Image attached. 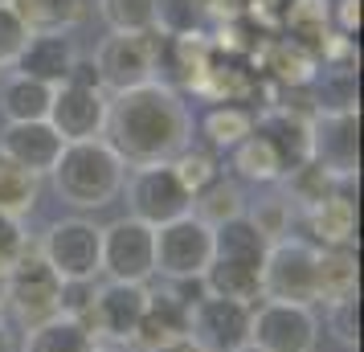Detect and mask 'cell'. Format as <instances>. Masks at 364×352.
Segmentation results:
<instances>
[{"instance_id": "9", "label": "cell", "mask_w": 364, "mask_h": 352, "mask_svg": "<svg viewBox=\"0 0 364 352\" xmlns=\"http://www.w3.org/2000/svg\"><path fill=\"white\" fill-rule=\"evenodd\" d=\"M213 262V230L193 213L168 221L156 230V274L168 283L200 279Z\"/></svg>"}, {"instance_id": "20", "label": "cell", "mask_w": 364, "mask_h": 352, "mask_svg": "<svg viewBox=\"0 0 364 352\" xmlns=\"http://www.w3.org/2000/svg\"><path fill=\"white\" fill-rule=\"evenodd\" d=\"M303 221L311 230L315 246H352V238H356V201L344 188H336L323 201H315L311 209H303Z\"/></svg>"}, {"instance_id": "33", "label": "cell", "mask_w": 364, "mask_h": 352, "mask_svg": "<svg viewBox=\"0 0 364 352\" xmlns=\"http://www.w3.org/2000/svg\"><path fill=\"white\" fill-rule=\"evenodd\" d=\"M168 168L176 172V181L184 185L188 197H197L200 188H209L217 176H225V172H221V160H217L213 151L209 148H193V144H188L176 160H168Z\"/></svg>"}, {"instance_id": "15", "label": "cell", "mask_w": 364, "mask_h": 352, "mask_svg": "<svg viewBox=\"0 0 364 352\" xmlns=\"http://www.w3.org/2000/svg\"><path fill=\"white\" fill-rule=\"evenodd\" d=\"M250 66L258 70V78L270 82L274 90H303L319 78V62L311 53L287 41V37H258V46L250 53Z\"/></svg>"}, {"instance_id": "38", "label": "cell", "mask_w": 364, "mask_h": 352, "mask_svg": "<svg viewBox=\"0 0 364 352\" xmlns=\"http://www.w3.org/2000/svg\"><path fill=\"white\" fill-rule=\"evenodd\" d=\"M331 332L344 348H356V340H360V299L356 295L331 303Z\"/></svg>"}, {"instance_id": "42", "label": "cell", "mask_w": 364, "mask_h": 352, "mask_svg": "<svg viewBox=\"0 0 364 352\" xmlns=\"http://www.w3.org/2000/svg\"><path fill=\"white\" fill-rule=\"evenodd\" d=\"M0 352H21L17 340H13V332H9V324L0 319Z\"/></svg>"}, {"instance_id": "34", "label": "cell", "mask_w": 364, "mask_h": 352, "mask_svg": "<svg viewBox=\"0 0 364 352\" xmlns=\"http://www.w3.org/2000/svg\"><path fill=\"white\" fill-rule=\"evenodd\" d=\"M205 4L200 0H156V33L160 37H188L205 33Z\"/></svg>"}, {"instance_id": "12", "label": "cell", "mask_w": 364, "mask_h": 352, "mask_svg": "<svg viewBox=\"0 0 364 352\" xmlns=\"http://www.w3.org/2000/svg\"><path fill=\"white\" fill-rule=\"evenodd\" d=\"M148 287L139 283H102L95 287V299L86 311V328L95 340H115V344H132L139 332V319L148 311Z\"/></svg>"}, {"instance_id": "1", "label": "cell", "mask_w": 364, "mask_h": 352, "mask_svg": "<svg viewBox=\"0 0 364 352\" xmlns=\"http://www.w3.org/2000/svg\"><path fill=\"white\" fill-rule=\"evenodd\" d=\"M102 139L127 168L168 164L193 144V115L181 90L156 78L148 86L111 95Z\"/></svg>"}, {"instance_id": "8", "label": "cell", "mask_w": 364, "mask_h": 352, "mask_svg": "<svg viewBox=\"0 0 364 352\" xmlns=\"http://www.w3.org/2000/svg\"><path fill=\"white\" fill-rule=\"evenodd\" d=\"M315 254L319 246L307 238H282L266 250L262 262V299L274 303H315Z\"/></svg>"}, {"instance_id": "11", "label": "cell", "mask_w": 364, "mask_h": 352, "mask_svg": "<svg viewBox=\"0 0 364 352\" xmlns=\"http://www.w3.org/2000/svg\"><path fill=\"white\" fill-rule=\"evenodd\" d=\"M250 324H254V307L233 299H217L205 295L188 307V340L205 352H237L250 344Z\"/></svg>"}, {"instance_id": "22", "label": "cell", "mask_w": 364, "mask_h": 352, "mask_svg": "<svg viewBox=\"0 0 364 352\" xmlns=\"http://www.w3.org/2000/svg\"><path fill=\"white\" fill-rule=\"evenodd\" d=\"M356 295V254L352 246H319L315 254V303H340Z\"/></svg>"}, {"instance_id": "19", "label": "cell", "mask_w": 364, "mask_h": 352, "mask_svg": "<svg viewBox=\"0 0 364 352\" xmlns=\"http://www.w3.org/2000/svg\"><path fill=\"white\" fill-rule=\"evenodd\" d=\"M274 25L287 41H295L319 62V53L331 37V0H282Z\"/></svg>"}, {"instance_id": "28", "label": "cell", "mask_w": 364, "mask_h": 352, "mask_svg": "<svg viewBox=\"0 0 364 352\" xmlns=\"http://www.w3.org/2000/svg\"><path fill=\"white\" fill-rule=\"evenodd\" d=\"M230 164H233V172H237L242 181H254V185H279L282 176H287L279 151L270 148L258 132H250L246 139L230 151Z\"/></svg>"}, {"instance_id": "32", "label": "cell", "mask_w": 364, "mask_h": 352, "mask_svg": "<svg viewBox=\"0 0 364 352\" xmlns=\"http://www.w3.org/2000/svg\"><path fill=\"white\" fill-rule=\"evenodd\" d=\"M99 17L111 33H156V0H99Z\"/></svg>"}, {"instance_id": "44", "label": "cell", "mask_w": 364, "mask_h": 352, "mask_svg": "<svg viewBox=\"0 0 364 352\" xmlns=\"http://www.w3.org/2000/svg\"><path fill=\"white\" fill-rule=\"evenodd\" d=\"M237 352H266V348H258V344H246V348H237Z\"/></svg>"}, {"instance_id": "3", "label": "cell", "mask_w": 364, "mask_h": 352, "mask_svg": "<svg viewBox=\"0 0 364 352\" xmlns=\"http://www.w3.org/2000/svg\"><path fill=\"white\" fill-rule=\"evenodd\" d=\"M4 303L17 316V324L29 332L37 324H50L62 316V279L50 270V262L37 254V246H25L17 267L4 274Z\"/></svg>"}, {"instance_id": "16", "label": "cell", "mask_w": 364, "mask_h": 352, "mask_svg": "<svg viewBox=\"0 0 364 352\" xmlns=\"http://www.w3.org/2000/svg\"><path fill=\"white\" fill-rule=\"evenodd\" d=\"M311 119L299 107H287V102H270L254 115V132L262 135L270 148L279 151V160L287 172H295L299 164L311 160Z\"/></svg>"}, {"instance_id": "24", "label": "cell", "mask_w": 364, "mask_h": 352, "mask_svg": "<svg viewBox=\"0 0 364 352\" xmlns=\"http://www.w3.org/2000/svg\"><path fill=\"white\" fill-rule=\"evenodd\" d=\"M176 336H188V307L181 299H172L168 291H151L148 295V311L139 319V332H135V348H156L164 340H176Z\"/></svg>"}, {"instance_id": "26", "label": "cell", "mask_w": 364, "mask_h": 352, "mask_svg": "<svg viewBox=\"0 0 364 352\" xmlns=\"http://www.w3.org/2000/svg\"><path fill=\"white\" fill-rule=\"evenodd\" d=\"M95 344L99 340L90 336L86 324H78L70 316H53L50 324H37V328L25 332L21 352H95Z\"/></svg>"}, {"instance_id": "37", "label": "cell", "mask_w": 364, "mask_h": 352, "mask_svg": "<svg viewBox=\"0 0 364 352\" xmlns=\"http://www.w3.org/2000/svg\"><path fill=\"white\" fill-rule=\"evenodd\" d=\"M25 246H29V238L21 230V221L9 218V213H0V283H4L9 270L17 267V258L25 254Z\"/></svg>"}, {"instance_id": "5", "label": "cell", "mask_w": 364, "mask_h": 352, "mask_svg": "<svg viewBox=\"0 0 364 352\" xmlns=\"http://www.w3.org/2000/svg\"><path fill=\"white\" fill-rule=\"evenodd\" d=\"M102 225L86 218H62L53 221L37 254L50 262V270L62 279V283H95L99 270V250H102Z\"/></svg>"}, {"instance_id": "31", "label": "cell", "mask_w": 364, "mask_h": 352, "mask_svg": "<svg viewBox=\"0 0 364 352\" xmlns=\"http://www.w3.org/2000/svg\"><path fill=\"white\" fill-rule=\"evenodd\" d=\"M282 185H287V201L291 205H299V209H311L315 201H323L328 193H336L340 188V181L331 176L328 168H319L315 160H307V164H299L295 172H287L282 176Z\"/></svg>"}, {"instance_id": "6", "label": "cell", "mask_w": 364, "mask_h": 352, "mask_svg": "<svg viewBox=\"0 0 364 352\" xmlns=\"http://www.w3.org/2000/svg\"><path fill=\"white\" fill-rule=\"evenodd\" d=\"M102 250H99V270L107 283H139L148 287L156 274V230L135 218H115L102 225Z\"/></svg>"}, {"instance_id": "2", "label": "cell", "mask_w": 364, "mask_h": 352, "mask_svg": "<svg viewBox=\"0 0 364 352\" xmlns=\"http://www.w3.org/2000/svg\"><path fill=\"white\" fill-rule=\"evenodd\" d=\"M53 188L74 209H107L123 193L127 164L119 160L107 139H78L66 144L53 164Z\"/></svg>"}, {"instance_id": "10", "label": "cell", "mask_w": 364, "mask_h": 352, "mask_svg": "<svg viewBox=\"0 0 364 352\" xmlns=\"http://www.w3.org/2000/svg\"><path fill=\"white\" fill-rule=\"evenodd\" d=\"M250 344L266 352H315L319 344V319L311 307L299 303H254V324H250Z\"/></svg>"}, {"instance_id": "30", "label": "cell", "mask_w": 364, "mask_h": 352, "mask_svg": "<svg viewBox=\"0 0 364 352\" xmlns=\"http://www.w3.org/2000/svg\"><path fill=\"white\" fill-rule=\"evenodd\" d=\"M37 197H41V176H33L29 168L13 164L4 151H0V213L9 218H25L37 209Z\"/></svg>"}, {"instance_id": "29", "label": "cell", "mask_w": 364, "mask_h": 352, "mask_svg": "<svg viewBox=\"0 0 364 352\" xmlns=\"http://www.w3.org/2000/svg\"><path fill=\"white\" fill-rule=\"evenodd\" d=\"M197 221H205L209 230H217V225H225V221L242 218L246 213V193H242V185L237 181H230V176H217L209 188H200L197 197H193V209H188Z\"/></svg>"}, {"instance_id": "13", "label": "cell", "mask_w": 364, "mask_h": 352, "mask_svg": "<svg viewBox=\"0 0 364 352\" xmlns=\"http://www.w3.org/2000/svg\"><path fill=\"white\" fill-rule=\"evenodd\" d=\"M107 107H111V95H107L102 86L62 82V86H53L46 123H50L66 144H78V139H102Z\"/></svg>"}, {"instance_id": "25", "label": "cell", "mask_w": 364, "mask_h": 352, "mask_svg": "<svg viewBox=\"0 0 364 352\" xmlns=\"http://www.w3.org/2000/svg\"><path fill=\"white\" fill-rule=\"evenodd\" d=\"M50 99H53V86L33 82L25 74H9L0 82V111L9 123H37V119L50 115Z\"/></svg>"}, {"instance_id": "40", "label": "cell", "mask_w": 364, "mask_h": 352, "mask_svg": "<svg viewBox=\"0 0 364 352\" xmlns=\"http://www.w3.org/2000/svg\"><path fill=\"white\" fill-rule=\"evenodd\" d=\"M205 4V17L217 21V25H225V21H246L250 9H254V0H200Z\"/></svg>"}, {"instance_id": "43", "label": "cell", "mask_w": 364, "mask_h": 352, "mask_svg": "<svg viewBox=\"0 0 364 352\" xmlns=\"http://www.w3.org/2000/svg\"><path fill=\"white\" fill-rule=\"evenodd\" d=\"M95 352H123V348H115V344H95Z\"/></svg>"}, {"instance_id": "45", "label": "cell", "mask_w": 364, "mask_h": 352, "mask_svg": "<svg viewBox=\"0 0 364 352\" xmlns=\"http://www.w3.org/2000/svg\"><path fill=\"white\" fill-rule=\"evenodd\" d=\"M0 4H9V0H0Z\"/></svg>"}, {"instance_id": "21", "label": "cell", "mask_w": 364, "mask_h": 352, "mask_svg": "<svg viewBox=\"0 0 364 352\" xmlns=\"http://www.w3.org/2000/svg\"><path fill=\"white\" fill-rule=\"evenodd\" d=\"M266 250H270V242H266V238L254 230V221H250L246 213L213 230V258H217V262L250 267V270H258V274H262Z\"/></svg>"}, {"instance_id": "36", "label": "cell", "mask_w": 364, "mask_h": 352, "mask_svg": "<svg viewBox=\"0 0 364 352\" xmlns=\"http://www.w3.org/2000/svg\"><path fill=\"white\" fill-rule=\"evenodd\" d=\"M25 41H29V29L17 21V13L9 4H0V70H13Z\"/></svg>"}, {"instance_id": "27", "label": "cell", "mask_w": 364, "mask_h": 352, "mask_svg": "<svg viewBox=\"0 0 364 352\" xmlns=\"http://www.w3.org/2000/svg\"><path fill=\"white\" fill-rule=\"evenodd\" d=\"M254 132V111L250 107H233V102H217L200 119V135L209 151H233L246 135Z\"/></svg>"}, {"instance_id": "18", "label": "cell", "mask_w": 364, "mask_h": 352, "mask_svg": "<svg viewBox=\"0 0 364 352\" xmlns=\"http://www.w3.org/2000/svg\"><path fill=\"white\" fill-rule=\"evenodd\" d=\"M78 62V46L70 33H33L25 41V50L17 53L13 70L46 86H62L70 78V70Z\"/></svg>"}, {"instance_id": "23", "label": "cell", "mask_w": 364, "mask_h": 352, "mask_svg": "<svg viewBox=\"0 0 364 352\" xmlns=\"http://www.w3.org/2000/svg\"><path fill=\"white\" fill-rule=\"evenodd\" d=\"M17 21L33 33H74L86 21V0H9Z\"/></svg>"}, {"instance_id": "7", "label": "cell", "mask_w": 364, "mask_h": 352, "mask_svg": "<svg viewBox=\"0 0 364 352\" xmlns=\"http://www.w3.org/2000/svg\"><path fill=\"white\" fill-rule=\"evenodd\" d=\"M119 197H127V218L144 221L151 230H160V225L184 218L193 209V197L184 193V185L176 181V172L168 164L132 168V176H123Z\"/></svg>"}, {"instance_id": "41", "label": "cell", "mask_w": 364, "mask_h": 352, "mask_svg": "<svg viewBox=\"0 0 364 352\" xmlns=\"http://www.w3.org/2000/svg\"><path fill=\"white\" fill-rule=\"evenodd\" d=\"M144 352H205V348H197L188 336H176V340H164V344H156V348H144Z\"/></svg>"}, {"instance_id": "39", "label": "cell", "mask_w": 364, "mask_h": 352, "mask_svg": "<svg viewBox=\"0 0 364 352\" xmlns=\"http://www.w3.org/2000/svg\"><path fill=\"white\" fill-rule=\"evenodd\" d=\"M331 29L344 37L360 33V0H331Z\"/></svg>"}, {"instance_id": "14", "label": "cell", "mask_w": 364, "mask_h": 352, "mask_svg": "<svg viewBox=\"0 0 364 352\" xmlns=\"http://www.w3.org/2000/svg\"><path fill=\"white\" fill-rule=\"evenodd\" d=\"M311 160L336 181H352L360 168V115L356 111H319L311 119Z\"/></svg>"}, {"instance_id": "35", "label": "cell", "mask_w": 364, "mask_h": 352, "mask_svg": "<svg viewBox=\"0 0 364 352\" xmlns=\"http://www.w3.org/2000/svg\"><path fill=\"white\" fill-rule=\"evenodd\" d=\"M250 221H254V230L274 246V242H282V238H291V221H295V205L287 201V197H266V201H258L254 209L246 213Z\"/></svg>"}, {"instance_id": "17", "label": "cell", "mask_w": 364, "mask_h": 352, "mask_svg": "<svg viewBox=\"0 0 364 352\" xmlns=\"http://www.w3.org/2000/svg\"><path fill=\"white\" fill-rule=\"evenodd\" d=\"M62 148H66V139L53 132L46 119H37V123H4V132H0V151L13 164L29 168L33 176H50Z\"/></svg>"}, {"instance_id": "4", "label": "cell", "mask_w": 364, "mask_h": 352, "mask_svg": "<svg viewBox=\"0 0 364 352\" xmlns=\"http://www.w3.org/2000/svg\"><path fill=\"white\" fill-rule=\"evenodd\" d=\"M160 50H164V37L160 33H111L99 41L95 50V70H99V82L107 95H123L135 86L156 82V70H160Z\"/></svg>"}]
</instances>
